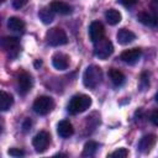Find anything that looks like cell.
<instances>
[{
    "label": "cell",
    "mask_w": 158,
    "mask_h": 158,
    "mask_svg": "<svg viewBox=\"0 0 158 158\" xmlns=\"http://www.w3.org/2000/svg\"><path fill=\"white\" fill-rule=\"evenodd\" d=\"M102 79V72L100 69V67L98 65H89L83 74V83L86 88L93 89L95 86H98L101 83Z\"/></svg>",
    "instance_id": "cell-1"
},
{
    "label": "cell",
    "mask_w": 158,
    "mask_h": 158,
    "mask_svg": "<svg viewBox=\"0 0 158 158\" xmlns=\"http://www.w3.org/2000/svg\"><path fill=\"white\" fill-rule=\"evenodd\" d=\"M90 105H91L90 96H88L85 94H78L70 99V101L68 104V112H70L72 115H75V114L85 111L86 109L90 107Z\"/></svg>",
    "instance_id": "cell-2"
},
{
    "label": "cell",
    "mask_w": 158,
    "mask_h": 158,
    "mask_svg": "<svg viewBox=\"0 0 158 158\" xmlns=\"http://www.w3.org/2000/svg\"><path fill=\"white\" fill-rule=\"evenodd\" d=\"M46 40L47 42L53 46V47H57V46H62V44H65L68 42V37H67V33L64 32V30L59 28V27H53L51 28L47 35H46Z\"/></svg>",
    "instance_id": "cell-3"
},
{
    "label": "cell",
    "mask_w": 158,
    "mask_h": 158,
    "mask_svg": "<svg viewBox=\"0 0 158 158\" xmlns=\"http://www.w3.org/2000/svg\"><path fill=\"white\" fill-rule=\"evenodd\" d=\"M112 52H114V46H112L111 41L105 37L94 43V53L100 59L109 58L112 54Z\"/></svg>",
    "instance_id": "cell-4"
},
{
    "label": "cell",
    "mask_w": 158,
    "mask_h": 158,
    "mask_svg": "<svg viewBox=\"0 0 158 158\" xmlns=\"http://www.w3.org/2000/svg\"><path fill=\"white\" fill-rule=\"evenodd\" d=\"M53 107H54V101L51 96H46V95L38 96L33 102V110L38 115H47L53 110Z\"/></svg>",
    "instance_id": "cell-5"
},
{
    "label": "cell",
    "mask_w": 158,
    "mask_h": 158,
    "mask_svg": "<svg viewBox=\"0 0 158 158\" xmlns=\"http://www.w3.org/2000/svg\"><path fill=\"white\" fill-rule=\"evenodd\" d=\"M51 143V136L46 131H40L32 139V144L37 152H44Z\"/></svg>",
    "instance_id": "cell-6"
},
{
    "label": "cell",
    "mask_w": 158,
    "mask_h": 158,
    "mask_svg": "<svg viewBox=\"0 0 158 158\" xmlns=\"http://www.w3.org/2000/svg\"><path fill=\"white\" fill-rule=\"evenodd\" d=\"M89 37L93 43L102 40L105 37V30L101 22L99 21H93L89 26Z\"/></svg>",
    "instance_id": "cell-7"
},
{
    "label": "cell",
    "mask_w": 158,
    "mask_h": 158,
    "mask_svg": "<svg viewBox=\"0 0 158 158\" xmlns=\"http://www.w3.org/2000/svg\"><path fill=\"white\" fill-rule=\"evenodd\" d=\"M32 77L28 74V73H21L17 78V88H19V93L25 95L27 94L31 88H32Z\"/></svg>",
    "instance_id": "cell-8"
},
{
    "label": "cell",
    "mask_w": 158,
    "mask_h": 158,
    "mask_svg": "<svg viewBox=\"0 0 158 158\" xmlns=\"http://www.w3.org/2000/svg\"><path fill=\"white\" fill-rule=\"evenodd\" d=\"M141 56H142V51L139 48H131V49L123 51L121 53L120 58L126 64H135V63H137L139 60Z\"/></svg>",
    "instance_id": "cell-9"
},
{
    "label": "cell",
    "mask_w": 158,
    "mask_h": 158,
    "mask_svg": "<svg viewBox=\"0 0 158 158\" xmlns=\"http://www.w3.org/2000/svg\"><path fill=\"white\" fill-rule=\"evenodd\" d=\"M156 136L154 135H146L143 136L138 142V151L142 153H148L153 146L156 144Z\"/></svg>",
    "instance_id": "cell-10"
},
{
    "label": "cell",
    "mask_w": 158,
    "mask_h": 158,
    "mask_svg": "<svg viewBox=\"0 0 158 158\" xmlns=\"http://www.w3.org/2000/svg\"><path fill=\"white\" fill-rule=\"evenodd\" d=\"M52 64L58 70H64L69 65V57L64 53H56L52 57Z\"/></svg>",
    "instance_id": "cell-11"
},
{
    "label": "cell",
    "mask_w": 158,
    "mask_h": 158,
    "mask_svg": "<svg viewBox=\"0 0 158 158\" xmlns=\"http://www.w3.org/2000/svg\"><path fill=\"white\" fill-rule=\"evenodd\" d=\"M57 132L62 138H68L74 133V128L68 120H62L57 125Z\"/></svg>",
    "instance_id": "cell-12"
},
{
    "label": "cell",
    "mask_w": 158,
    "mask_h": 158,
    "mask_svg": "<svg viewBox=\"0 0 158 158\" xmlns=\"http://www.w3.org/2000/svg\"><path fill=\"white\" fill-rule=\"evenodd\" d=\"M135 38H136V35L127 28H121L116 33V40L120 44H128L132 41H135Z\"/></svg>",
    "instance_id": "cell-13"
},
{
    "label": "cell",
    "mask_w": 158,
    "mask_h": 158,
    "mask_svg": "<svg viewBox=\"0 0 158 158\" xmlns=\"http://www.w3.org/2000/svg\"><path fill=\"white\" fill-rule=\"evenodd\" d=\"M51 9L57 12V14H60V15H69L72 12V6L64 1H60V0H54L51 2Z\"/></svg>",
    "instance_id": "cell-14"
},
{
    "label": "cell",
    "mask_w": 158,
    "mask_h": 158,
    "mask_svg": "<svg viewBox=\"0 0 158 158\" xmlns=\"http://www.w3.org/2000/svg\"><path fill=\"white\" fill-rule=\"evenodd\" d=\"M1 47L5 49V51H15L17 52L19 51V47H20V41L17 37H12V36H9V37H4L1 40Z\"/></svg>",
    "instance_id": "cell-15"
},
{
    "label": "cell",
    "mask_w": 158,
    "mask_h": 158,
    "mask_svg": "<svg viewBox=\"0 0 158 158\" xmlns=\"http://www.w3.org/2000/svg\"><path fill=\"white\" fill-rule=\"evenodd\" d=\"M137 20H138L141 23H143L144 26H149V27L156 26L157 22H158L157 17H154V16L151 15V14H148L147 11H141V12H138Z\"/></svg>",
    "instance_id": "cell-16"
},
{
    "label": "cell",
    "mask_w": 158,
    "mask_h": 158,
    "mask_svg": "<svg viewBox=\"0 0 158 158\" xmlns=\"http://www.w3.org/2000/svg\"><path fill=\"white\" fill-rule=\"evenodd\" d=\"M109 77L112 81V84L115 86H121L125 83V75L121 70L116 69V68H111L109 69Z\"/></svg>",
    "instance_id": "cell-17"
},
{
    "label": "cell",
    "mask_w": 158,
    "mask_h": 158,
    "mask_svg": "<svg viewBox=\"0 0 158 158\" xmlns=\"http://www.w3.org/2000/svg\"><path fill=\"white\" fill-rule=\"evenodd\" d=\"M7 27L15 32H23L25 31V22L20 17L12 16L7 20Z\"/></svg>",
    "instance_id": "cell-18"
},
{
    "label": "cell",
    "mask_w": 158,
    "mask_h": 158,
    "mask_svg": "<svg viewBox=\"0 0 158 158\" xmlns=\"http://www.w3.org/2000/svg\"><path fill=\"white\" fill-rule=\"evenodd\" d=\"M38 16H40V19L42 20L43 23L48 25V23H51V22L53 21V19H54V11L51 9V6H48V7H42V9L40 10V12H38Z\"/></svg>",
    "instance_id": "cell-19"
},
{
    "label": "cell",
    "mask_w": 158,
    "mask_h": 158,
    "mask_svg": "<svg viewBox=\"0 0 158 158\" xmlns=\"http://www.w3.org/2000/svg\"><path fill=\"white\" fill-rule=\"evenodd\" d=\"M14 104V98L12 95L7 94L6 91H1L0 94V109L1 111H6L9 110Z\"/></svg>",
    "instance_id": "cell-20"
},
{
    "label": "cell",
    "mask_w": 158,
    "mask_h": 158,
    "mask_svg": "<svg viewBox=\"0 0 158 158\" xmlns=\"http://www.w3.org/2000/svg\"><path fill=\"white\" fill-rule=\"evenodd\" d=\"M105 19L107 21L109 25H117L120 21H121V14L115 10V9H109L106 12H105Z\"/></svg>",
    "instance_id": "cell-21"
},
{
    "label": "cell",
    "mask_w": 158,
    "mask_h": 158,
    "mask_svg": "<svg viewBox=\"0 0 158 158\" xmlns=\"http://www.w3.org/2000/svg\"><path fill=\"white\" fill-rule=\"evenodd\" d=\"M98 148H99V144H98L96 142H94V141H89V142H86V143L84 144L83 156H84V157H93V156L96 153Z\"/></svg>",
    "instance_id": "cell-22"
},
{
    "label": "cell",
    "mask_w": 158,
    "mask_h": 158,
    "mask_svg": "<svg viewBox=\"0 0 158 158\" xmlns=\"http://www.w3.org/2000/svg\"><path fill=\"white\" fill-rule=\"evenodd\" d=\"M127 156H128V151L126 148H118L110 154V157H116V158H125Z\"/></svg>",
    "instance_id": "cell-23"
},
{
    "label": "cell",
    "mask_w": 158,
    "mask_h": 158,
    "mask_svg": "<svg viewBox=\"0 0 158 158\" xmlns=\"http://www.w3.org/2000/svg\"><path fill=\"white\" fill-rule=\"evenodd\" d=\"M7 153L10 156H12V157H22L25 154V152L22 149H20V148H10Z\"/></svg>",
    "instance_id": "cell-24"
},
{
    "label": "cell",
    "mask_w": 158,
    "mask_h": 158,
    "mask_svg": "<svg viewBox=\"0 0 158 158\" xmlns=\"http://www.w3.org/2000/svg\"><path fill=\"white\" fill-rule=\"evenodd\" d=\"M26 2H27V0H12V6L15 9H21Z\"/></svg>",
    "instance_id": "cell-25"
},
{
    "label": "cell",
    "mask_w": 158,
    "mask_h": 158,
    "mask_svg": "<svg viewBox=\"0 0 158 158\" xmlns=\"http://www.w3.org/2000/svg\"><path fill=\"white\" fill-rule=\"evenodd\" d=\"M151 122L154 126H158V110H154L151 115Z\"/></svg>",
    "instance_id": "cell-26"
},
{
    "label": "cell",
    "mask_w": 158,
    "mask_h": 158,
    "mask_svg": "<svg viewBox=\"0 0 158 158\" xmlns=\"http://www.w3.org/2000/svg\"><path fill=\"white\" fill-rule=\"evenodd\" d=\"M120 2H121L122 5L130 7V6H133V5L137 2V0H120Z\"/></svg>",
    "instance_id": "cell-27"
},
{
    "label": "cell",
    "mask_w": 158,
    "mask_h": 158,
    "mask_svg": "<svg viewBox=\"0 0 158 158\" xmlns=\"http://www.w3.org/2000/svg\"><path fill=\"white\" fill-rule=\"evenodd\" d=\"M22 127H23V131H27V130L31 127V121L27 118V120L25 121V123H23V126H22Z\"/></svg>",
    "instance_id": "cell-28"
},
{
    "label": "cell",
    "mask_w": 158,
    "mask_h": 158,
    "mask_svg": "<svg viewBox=\"0 0 158 158\" xmlns=\"http://www.w3.org/2000/svg\"><path fill=\"white\" fill-rule=\"evenodd\" d=\"M156 101H157V102H158V93H157V94H156Z\"/></svg>",
    "instance_id": "cell-29"
},
{
    "label": "cell",
    "mask_w": 158,
    "mask_h": 158,
    "mask_svg": "<svg viewBox=\"0 0 158 158\" xmlns=\"http://www.w3.org/2000/svg\"><path fill=\"white\" fill-rule=\"evenodd\" d=\"M4 1H5V0H1V2H4Z\"/></svg>",
    "instance_id": "cell-30"
}]
</instances>
